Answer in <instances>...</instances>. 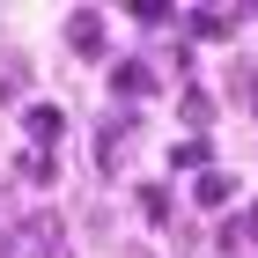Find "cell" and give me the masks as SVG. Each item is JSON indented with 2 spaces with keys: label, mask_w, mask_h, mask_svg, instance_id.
Returning a JSON list of instances; mask_svg holds the SVG:
<instances>
[{
  "label": "cell",
  "mask_w": 258,
  "mask_h": 258,
  "mask_svg": "<svg viewBox=\"0 0 258 258\" xmlns=\"http://www.w3.org/2000/svg\"><path fill=\"white\" fill-rule=\"evenodd\" d=\"M207 118H214V103L199 96V89H184V125H207Z\"/></svg>",
  "instance_id": "7c38bea8"
},
{
  "label": "cell",
  "mask_w": 258,
  "mask_h": 258,
  "mask_svg": "<svg viewBox=\"0 0 258 258\" xmlns=\"http://www.w3.org/2000/svg\"><path fill=\"white\" fill-rule=\"evenodd\" d=\"M148 89H155V74H148V67H140V59H118V67H111V96H148Z\"/></svg>",
  "instance_id": "277c9868"
},
{
  "label": "cell",
  "mask_w": 258,
  "mask_h": 258,
  "mask_svg": "<svg viewBox=\"0 0 258 258\" xmlns=\"http://www.w3.org/2000/svg\"><path fill=\"white\" fill-rule=\"evenodd\" d=\"M67 44H74L81 59L103 52V15H96V8H74V15H67Z\"/></svg>",
  "instance_id": "7a4b0ae2"
},
{
  "label": "cell",
  "mask_w": 258,
  "mask_h": 258,
  "mask_svg": "<svg viewBox=\"0 0 258 258\" xmlns=\"http://www.w3.org/2000/svg\"><path fill=\"white\" fill-rule=\"evenodd\" d=\"M184 30H192V37H229V30H236V15H229V8H192V15H184Z\"/></svg>",
  "instance_id": "5b68a950"
},
{
  "label": "cell",
  "mask_w": 258,
  "mask_h": 258,
  "mask_svg": "<svg viewBox=\"0 0 258 258\" xmlns=\"http://www.w3.org/2000/svg\"><path fill=\"white\" fill-rule=\"evenodd\" d=\"M59 214H15L0 221V258H59Z\"/></svg>",
  "instance_id": "6da1fadb"
},
{
  "label": "cell",
  "mask_w": 258,
  "mask_h": 258,
  "mask_svg": "<svg viewBox=\"0 0 258 258\" xmlns=\"http://www.w3.org/2000/svg\"><path fill=\"white\" fill-rule=\"evenodd\" d=\"M22 89H30V67H22V59H0V96H22Z\"/></svg>",
  "instance_id": "8fae6325"
},
{
  "label": "cell",
  "mask_w": 258,
  "mask_h": 258,
  "mask_svg": "<svg viewBox=\"0 0 258 258\" xmlns=\"http://www.w3.org/2000/svg\"><path fill=\"white\" fill-rule=\"evenodd\" d=\"M243 243H251V251H258V207H243V214L229 221V229H221V251H229V258H236Z\"/></svg>",
  "instance_id": "8992f818"
},
{
  "label": "cell",
  "mask_w": 258,
  "mask_h": 258,
  "mask_svg": "<svg viewBox=\"0 0 258 258\" xmlns=\"http://www.w3.org/2000/svg\"><path fill=\"white\" fill-rule=\"evenodd\" d=\"M170 170H207V140H177L170 148Z\"/></svg>",
  "instance_id": "30bf717a"
},
{
  "label": "cell",
  "mask_w": 258,
  "mask_h": 258,
  "mask_svg": "<svg viewBox=\"0 0 258 258\" xmlns=\"http://www.w3.org/2000/svg\"><path fill=\"white\" fill-rule=\"evenodd\" d=\"M236 199V177L229 170H199V207H229Z\"/></svg>",
  "instance_id": "52a82bcc"
},
{
  "label": "cell",
  "mask_w": 258,
  "mask_h": 258,
  "mask_svg": "<svg viewBox=\"0 0 258 258\" xmlns=\"http://www.w3.org/2000/svg\"><path fill=\"white\" fill-rule=\"evenodd\" d=\"M125 140H133V118H111V125H103V140H96V162H103V170H118V148H125Z\"/></svg>",
  "instance_id": "ba28073f"
},
{
  "label": "cell",
  "mask_w": 258,
  "mask_h": 258,
  "mask_svg": "<svg viewBox=\"0 0 258 258\" xmlns=\"http://www.w3.org/2000/svg\"><path fill=\"white\" fill-rule=\"evenodd\" d=\"M140 214H148V221H170V192H155V184H148V192H140Z\"/></svg>",
  "instance_id": "4fadbf2b"
},
{
  "label": "cell",
  "mask_w": 258,
  "mask_h": 258,
  "mask_svg": "<svg viewBox=\"0 0 258 258\" xmlns=\"http://www.w3.org/2000/svg\"><path fill=\"white\" fill-rule=\"evenodd\" d=\"M22 125H30V140L52 155V140L67 133V111H52V103H30V111H22Z\"/></svg>",
  "instance_id": "3957f363"
},
{
  "label": "cell",
  "mask_w": 258,
  "mask_h": 258,
  "mask_svg": "<svg viewBox=\"0 0 258 258\" xmlns=\"http://www.w3.org/2000/svg\"><path fill=\"white\" fill-rule=\"evenodd\" d=\"M15 170H22V177H30V184H52V177H59V162L44 155V148H30V155H22Z\"/></svg>",
  "instance_id": "9c48e42d"
},
{
  "label": "cell",
  "mask_w": 258,
  "mask_h": 258,
  "mask_svg": "<svg viewBox=\"0 0 258 258\" xmlns=\"http://www.w3.org/2000/svg\"><path fill=\"white\" fill-rule=\"evenodd\" d=\"M0 199H8V192H0Z\"/></svg>",
  "instance_id": "5bb4252c"
}]
</instances>
